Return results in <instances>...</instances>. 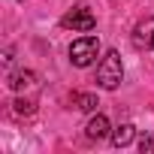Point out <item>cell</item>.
I'll use <instances>...</instances> for the list:
<instances>
[{
	"mask_svg": "<svg viewBox=\"0 0 154 154\" xmlns=\"http://www.w3.org/2000/svg\"><path fill=\"white\" fill-rule=\"evenodd\" d=\"M121 79H124V63H121V54L112 48V51H106L103 60L97 63V85H100L103 91H115V88L121 85Z\"/></svg>",
	"mask_w": 154,
	"mask_h": 154,
	"instance_id": "cell-1",
	"label": "cell"
},
{
	"mask_svg": "<svg viewBox=\"0 0 154 154\" xmlns=\"http://www.w3.org/2000/svg\"><path fill=\"white\" fill-rule=\"evenodd\" d=\"M97 54H100V39L97 36H79V39H72V45H69V60H72V66H91L94 60H97Z\"/></svg>",
	"mask_w": 154,
	"mask_h": 154,
	"instance_id": "cell-2",
	"label": "cell"
},
{
	"mask_svg": "<svg viewBox=\"0 0 154 154\" xmlns=\"http://www.w3.org/2000/svg\"><path fill=\"white\" fill-rule=\"evenodd\" d=\"M63 27H69V30H82V33H91L94 27H97V18H94V12L88 9V6H75L72 12H66L63 15V21H60Z\"/></svg>",
	"mask_w": 154,
	"mask_h": 154,
	"instance_id": "cell-3",
	"label": "cell"
},
{
	"mask_svg": "<svg viewBox=\"0 0 154 154\" xmlns=\"http://www.w3.org/2000/svg\"><path fill=\"white\" fill-rule=\"evenodd\" d=\"M133 42H136V48L154 51V15L145 18V21H139V24L133 27Z\"/></svg>",
	"mask_w": 154,
	"mask_h": 154,
	"instance_id": "cell-4",
	"label": "cell"
},
{
	"mask_svg": "<svg viewBox=\"0 0 154 154\" xmlns=\"http://www.w3.org/2000/svg\"><path fill=\"white\" fill-rule=\"evenodd\" d=\"M85 136H88V139H94V142H100V139L112 136L109 118H106V115H94V118L88 121V127H85Z\"/></svg>",
	"mask_w": 154,
	"mask_h": 154,
	"instance_id": "cell-5",
	"label": "cell"
},
{
	"mask_svg": "<svg viewBox=\"0 0 154 154\" xmlns=\"http://www.w3.org/2000/svg\"><path fill=\"white\" fill-rule=\"evenodd\" d=\"M133 136H136V127H133V124H118V127L112 130L109 139H112L115 148H127V145L133 142Z\"/></svg>",
	"mask_w": 154,
	"mask_h": 154,
	"instance_id": "cell-6",
	"label": "cell"
},
{
	"mask_svg": "<svg viewBox=\"0 0 154 154\" xmlns=\"http://www.w3.org/2000/svg\"><path fill=\"white\" fill-rule=\"evenodd\" d=\"M30 85H36V75H33L30 69H15V72L9 75V88H12V91H24V88H30Z\"/></svg>",
	"mask_w": 154,
	"mask_h": 154,
	"instance_id": "cell-7",
	"label": "cell"
},
{
	"mask_svg": "<svg viewBox=\"0 0 154 154\" xmlns=\"http://www.w3.org/2000/svg\"><path fill=\"white\" fill-rule=\"evenodd\" d=\"M72 106L82 109V112H94V109H97V97H94V94H75V97H72Z\"/></svg>",
	"mask_w": 154,
	"mask_h": 154,
	"instance_id": "cell-8",
	"label": "cell"
},
{
	"mask_svg": "<svg viewBox=\"0 0 154 154\" xmlns=\"http://www.w3.org/2000/svg\"><path fill=\"white\" fill-rule=\"evenodd\" d=\"M12 112L21 115V118H30V115L36 112V103H33V100H15V103H12Z\"/></svg>",
	"mask_w": 154,
	"mask_h": 154,
	"instance_id": "cell-9",
	"label": "cell"
},
{
	"mask_svg": "<svg viewBox=\"0 0 154 154\" xmlns=\"http://www.w3.org/2000/svg\"><path fill=\"white\" fill-rule=\"evenodd\" d=\"M139 151H142V154H151V151H154V139H151V136H142V139H139Z\"/></svg>",
	"mask_w": 154,
	"mask_h": 154,
	"instance_id": "cell-10",
	"label": "cell"
}]
</instances>
